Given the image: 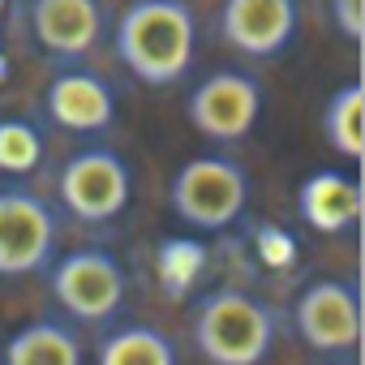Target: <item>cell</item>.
<instances>
[{
	"label": "cell",
	"mask_w": 365,
	"mask_h": 365,
	"mask_svg": "<svg viewBox=\"0 0 365 365\" xmlns=\"http://www.w3.org/2000/svg\"><path fill=\"white\" fill-rule=\"evenodd\" d=\"M198 22L185 0H133L116 22V56L146 86H172L190 73Z\"/></svg>",
	"instance_id": "obj_1"
},
{
	"label": "cell",
	"mask_w": 365,
	"mask_h": 365,
	"mask_svg": "<svg viewBox=\"0 0 365 365\" xmlns=\"http://www.w3.org/2000/svg\"><path fill=\"white\" fill-rule=\"evenodd\" d=\"M194 339L211 365H258L275 344V314L250 292L220 288L198 301Z\"/></svg>",
	"instance_id": "obj_2"
},
{
	"label": "cell",
	"mask_w": 365,
	"mask_h": 365,
	"mask_svg": "<svg viewBox=\"0 0 365 365\" xmlns=\"http://www.w3.org/2000/svg\"><path fill=\"white\" fill-rule=\"evenodd\" d=\"M250 202V176L224 155H202L180 163L172 176V211L198 232H220L241 220Z\"/></svg>",
	"instance_id": "obj_3"
},
{
	"label": "cell",
	"mask_w": 365,
	"mask_h": 365,
	"mask_svg": "<svg viewBox=\"0 0 365 365\" xmlns=\"http://www.w3.org/2000/svg\"><path fill=\"white\" fill-rule=\"evenodd\" d=\"M56 190H61V202H65V211L73 220L108 224L133 198V172H129V163L116 150L91 146V150H78V155L65 159Z\"/></svg>",
	"instance_id": "obj_4"
},
{
	"label": "cell",
	"mask_w": 365,
	"mask_h": 365,
	"mask_svg": "<svg viewBox=\"0 0 365 365\" xmlns=\"http://www.w3.org/2000/svg\"><path fill=\"white\" fill-rule=\"evenodd\" d=\"M52 292L78 322H112L125 305L129 279L108 250H73L52 267Z\"/></svg>",
	"instance_id": "obj_5"
},
{
	"label": "cell",
	"mask_w": 365,
	"mask_h": 365,
	"mask_svg": "<svg viewBox=\"0 0 365 365\" xmlns=\"http://www.w3.org/2000/svg\"><path fill=\"white\" fill-rule=\"evenodd\" d=\"M56 258V215L26 190H0V275H39Z\"/></svg>",
	"instance_id": "obj_6"
},
{
	"label": "cell",
	"mask_w": 365,
	"mask_h": 365,
	"mask_svg": "<svg viewBox=\"0 0 365 365\" xmlns=\"http://www.w3.org/2000/svg\"><path fill=\"white\" fill-rule=\"evenodd\" d=\"M194 129L211 142H241L262 116V86L241 69H220L190 91L185 103Z\"/></svg>",
	"instance_id": "obj_7"
},
{
	"label": "cell",
	"mask_w": 365,
	"mask_h": 365,
	"mask_svg": "<svg viewBox=\"0 0 365 365\" xmlns=\"http://www.w3.org/2000/svg\"><path fill=\"white\" fill-rule=\"evenodd\" d=\"M297 335L314 352H352L361 339L356 279H314L297 297Z\"/></svg>",
	"instance_id": "obj_8"
},
{
	"label": "cell",
	"mask_w": 365,
	"mask_h": 365,
	"mask_svg": "<svg viewBox=\"0 0 365 365\" xmlns=\"http://www.w3.org/2000/svg\"><path fill=\"white\" fill-rule=\"evenodd\" d=\"M301 26L297 0H224L220 9V35L232 52L267 61L279 56Z\"/></svg>",
	"instance_id": "obj_9"
},
{
	"label": "cell",
	"mask_w": 365,
	"mask_h": 365,
	"mask_svg": "<svg viewBox=\"0 0 365 365\" xmlns=\"http://www.w3.org/2000/svg\"><path fill=\"white\" fill-rule=\"evenodd\" d=\"M31 31L43 52L61 61H82L103 39L99 0H31Z\"/></svg>",
	"instance_id": "obj_10"
},
{
	"label": "cell",
	"mask_w": 365,
	"mask_h": 365,
	"mask_svg": "<svg viewBox=\"0 0 365 365\" xmlns=\"http://www.w3.org/2000/svg\"><path fill=\"white\" fill-rule=\"evenodd\" d=\"M43 108L69 133H99V129H108L116 120V95L91 69H65V73H56L48 82Z\"/></svg>",
	"instance_id": "obj_11"
},
{
	"label": "cell",
	"mask_w": 365,
	"mask_h": 365,
	"mask_svg": "<svg viewBox=\"0 0 365 365\" xmlns=\"http://www.w3.org/2000/svg\"><path fill=\"white\" fill-rule=\"evenodd\" d=\"M297 207H301V220L314 232L344 237V232H352L361 224V180L352 172L322 168V172H314V176L301 180Z\"/></svg>",
	"instance_id": "obj_12"
},
{
	"label": "cell",
	"mask_w": 365,
	"mask_h": 365,
	"mask_svg": "<svg viewBox=\"0 0 365 365\" xmlns=\"http://www.w3.org/2000/svg\"><path fill=\"white\" fill-rule=\"evenodd\" d=\"M5 365H82V344L65 322L39 318L9 335Z\"/></svg>",
	"instance_id": "obj_13"
},
{
	"label": "cell",
	"mask_w": 365,
	"mask_h": 365,
	"mask_svg": "<svg viewBox=\"0 0 365 365\" xmlns=\"http://www.w3.org/2000/svg\"><path fill=\"white\" fill-rule=\"evenodd\" d=\"M322 133H327V142H331L335 155H344L348 163L361 159V146H365V108H361V86L356 82H344L327 99Z\"/></svg>",
	"instance_id": "obj_14"
},
{
	"label": "cell",
	"mask_w": 365,
	"mask_h": 365,
	"mask_svg": "<svg viewBox=\"0 0 365 365\" xmlns=\"http://www.w3.org/2000/svg\"><path fill=\"white\" fill-rule=\"evenodd\" d=\"M95 365H176V348L159 327H120L99 344Z\"/></svg>",
	"instance_id": "obj_15"
},
{
	"label": "cell",
	"mask_w": 365,
	"mask_h": 365,
	"mask_svg": "<svg viewBox=\"0 0 365 365\" xmlns=\"http://www.w3.org/2000/svg\"><path fill=\"white\" fill-rule=\"evenodd\" d=\"M43 163V138L31 120L5 116L0 120V172L9 176H31Z\"/></svg>",
	"instance_id": "obj_16"
},
{
	"label": "cell",
	"mask_w": 365,
	"mask_h": 365,
	"mask_svg": "<svg viewBox=\"0 0 365 365\" xmlns=\"http://www.w3.org/2000/svg\"><path fill=\"white\" fill-rule=\"evenodd\" d=\"M202 245L198 241H168L163 250H159V275H163V284L172 288V297H180L185 292V284L202 271Z\"/></svg>",
	"instance_id": "obj_17"
},
{
	"label": "cell",
	"mask_w": 365,
	"mask_h": 365,
	"mask_svg": "<svg viewBox=\"0 0 365 365\" xmlns=\"http://www.w3.org/2000/svg\"><path fill=\"white\" fill-rule=\"evenodd\" d=\"M331 22L348 43H361V35H365V0H331Z\"/></svg>",
	"instance_id": "obj_18"
}]
</instances>
